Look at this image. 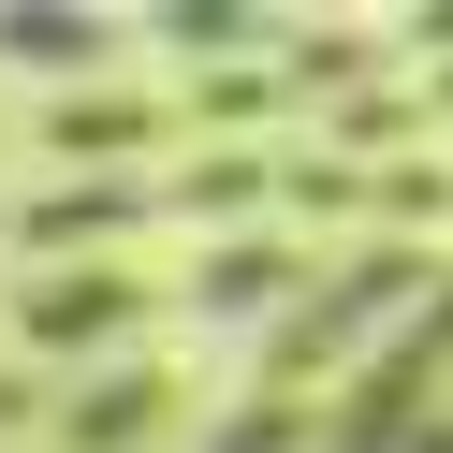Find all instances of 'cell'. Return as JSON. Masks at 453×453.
I'll use <instances>...</instances> for the list:
<instances>
[{"label":"cell","mask_w":453,"mask_h":453,"mask_svg":"<svg viewBox=\"0 0 453 453\" xmlns=\"http://www.w3.org/2000/svg\"><path fill=\"white\" fill-rule=\"evenodd\" d=\"M439 264H410V249H351V264H307V293L278 307V336H264V365H249V395H293L307 410V380H351L365 365V322H410V293Z\"/></svg>","instance_id":"1"},{"label":"cell","mask_w":453,"mask_h":453,"mask_svg":"<svg viewBox=\"0 0 453 453\" xmlns=\"http://www.w3.org/2000/svg\"><path fill=\"white\" fill-rule=\"evenodd\" d=\"M147 322H161V293L132 264H44V278H15V336H30L44 365H132Z\"/></svg>","instance_id":"2"},{"label":"cell","mask_w":453,"mask_h":453,"mask_svg":"<svg viewBox=\"0 0 453 453\" xmlns=\"http://www.w3.org/2000/svg\"><path fill=\"white\" fill-rule=\"evenodd\" d=\"M132 219H161V176H59V190L15 205V249H30V278L44 264H118Z\"/></svg>","instance_id":"3"},{"label":"cell","mask_w":453,"mask_h":453,"mask_svg":"<svg viewBox=\"0 0 453 453\" xmlns=\"http://www.w3.org/2000/svg\"><path fill=\"white\" fill-rule=\"evenodd\" d=\"M161 424H176V365H103V380L59 395V439L44 453H147Z\"/></svg>","instance_id":"4"},{"label":"cell","mask_w":453,"mask_h":453,"mask_svg":"<svg viewBox=\"0 0 453 453\" xmlns=\"http://www.w3.org/2000/svg\"><path fill=\"white\" fill-rule=\"evenodd\" d=\"M293 293H307V249H278V234L205 249V264H190V322H278Z\"/></svg>","instance_id":"5"},{"label":"cell","mask_w":453,"mask_h":453,"mask_svg":"<svg viewBox=\"0 0 453 453\" xmlns=\"http://www.w3.org/2000/svg\"><path fill=\"white\" fill-rule=\"evenodd\" d=\"M118 15H0V59H30V73H103L118 59Z\"/></svg>","instance_id":"6"},{"label":"cell","mask_w":453,"mask_h":453,"mask_svg":"<svg viewBox=\"0 0 453 453\" xmlns=\"http://www.w3.org/2000/svg\"><path fill=\"white\" fill-rule=\"evenodd\" d=\"M161 118H176V103H59V118H44V147H59V161H88V176H103V161H132V147H147Z\"/></svg>","instance_id":"7"},{"label":"cell","mask_w":453,"mask_h":453,"mask_svg":"<svg viewBox=\"0 0 453 453\" xmlns=\"http://www.w3.org/2000/svg\"><path fill=\"white\" fill-rule=\"evenodd\" d=\"M205 453H322V395H307V410H293V395H234Z\"/></svg>","instance_id":"8"},{"label":"cell","mask_w":453,"mask_h":453,"mask_svg":"<svg viewBox=\"0 0 453 453\" xmlns=\"http://www.w3.org/2000/svg\"><path fill=\"white\" fill-rule=\"evenodd\" d=\"M30 410H44V395H30V365H0V439H15Z\"/></svg>","instance_id":"9"},{"label":"cell","mask_w":453,"mask_h":453,"mask_svg":"<svg viewBox=\"0 0 453 453\" xmlns=\"http://www.w3.org/2000/svg\"><path fill=\"white\" fill-rule=\"evenodd\" d=\"M395 453H453V410H424V424H410V439H395Z\"/></svg>","instance_id":"10"}]
</instances>
